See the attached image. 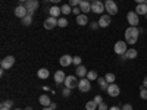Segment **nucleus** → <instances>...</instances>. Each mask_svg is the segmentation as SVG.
I'll use <instances>...</instances> for the list:
<instances>
[{"label": "nucleus", "mask_w": 147, "mask_h": 110, "mask_svg": "<svg viewBox=\"0 0 147 110\" xmlns=\"http://www.w3.org/2000/svg\"><path fill=\"white\" fill-rule=\"evenodd\" d=\"M97 109H99V110H109V107H107V104L103 101V103H100L99 106H97Z\"/></svg>", "instance_id": "nucleus-35"}, {"label": "nucleus", "mask_w": 147, "mask_h": 110, "mask_svg": "<svg viewBox=\"0 0 147 110\" xmlns=\"http://www.w3.org/2000/svg\"><path fill=\"white\" fill-rule=\"evenodd\" d=\"M38 103H40L43 107H49V106L52 104L50 97H49L47 94H43V95H40V97H38Z\"/></svg>", "instance_id": "nucleus-15"}, {"label": "nucleus", "mask_w": 147, "mask_h": 110, "mask_svg": "<svg viewBox=\"0 0 147 110\" xmlns=\"http://www.w3.org/2000/svg\"><path fill=\"white\" fill-rule=\"evenodd\" d=\"M12 106H13V101H12V100H6V101H3L2 104H0V109H10Z\"/></svg>", "instance_id": "nucleus-31"}, {"label": "nucleus", "mask_w": 147, "mask_h": 110, "mask_svg": "<svg viewBox=\"0 0 147 110\" xmlns=\"http://www.w3.org/2000/svg\"><path fill=\"white\" fill-rule=\"evenodd\" d=\"M13 65H15V57L13 56H6L5 59H2V62H0V66L3 69H10Z\"/></svg>", "instance_id": "nucleus-7"}, {"label": "nucleus", "mask_w": 147, "mask_h": 110, "mask_svg": "<svg viewBox=\"0 0 147 110\" xmlns=\"http://www.w3.org/2000/svg\"><path fill=\"white\" fill-rule=\"evenodd\" d=\"M62 95H63V97H69V95H71V88L65 87V90L62 91Z\"/></svg>", "instance_id": "nucleus-36"}, {"label": "nucleus", "mask_w": 147, "mask_h": 110, "mask_svg": "<svg viewBox=\"0 0 147 110\" xmlns=\"http://www.w3.org/2000/svg\"><path fill=\"white\" fill-rule=\"evenodd\" d=\"M80 12H81L80 6H77V7H72V13H74V15H77V16H78V15H81Z\"/></svg>", "instance_id": "nucleus-37"}, {"label": "nucleus", "mask_w": 147, "mask_h": 110, "mask_svg": "<svg viewBox=\"0 0 147 110\" xmlns=\"http://www.w3.org/2000/svg\"><path fill=\"white\" fill-rule=\"evenodd\" d=\"M136 12L138 15H147V6L144 5V3H140V5H137V7H136Z\"/></svg>", "instance_id": "nucleus-22"}, {"label": "nucleus", "mask_w": 147, "mask_h": 110, "mask_svg": "<svg viewBox=\"0 0 147 110\" xmlns=\"http://www.w3.org/2000/svg\"><path fill=\"white\" fill-rule=\"evenodd\" d=\"M66 25H68V19H66V18H59V19H57V27L65 28Z\"/></svg>", "instance_id": "nucleus-29"}, {"label": "nucleus", "mask_w": 147, "mask_h": 110, "mask_svg": "<svg viewBox=\"0 0 147 110\" xmlns=\"http://www.w3.org/2000/svg\"><path fill=\"white\" fill-rule=\"evenodd\" d=\"M77 23H78V25H81V27L87 25V23H88V18H87V15H85V13L78 15V16H77Z\"/></svg>", "instance_id": "nucleus-20"}, {"label": "nucleus", "mask_w": 147, "mask_h": 110, "mask_svg": "<svg viewBox=\"0 0 147 110\" xmlns=\"http://www.w3.org/2000/svg\"><path fill=\"white\" fill-rule=\"evenodd\" d=\"M109 110H122V109L118 107V106H113V107H109Z\"/></svg>", "instance_id": "nucleus-42"}, {"label": "nucleus", "mask_w": 147, "mask_h": 110, "mask_svg": "<svg viewBox=\"0 0 147 110\" xmlns=\"http://www.w3.org/2000/svg\"><path fill=\"white\" fill-rule=\"evenodd\" d=\"M43 110H53V109H50V107H44Z\"/></svg>", "instance_id": "nucleus-47"}, {"label": "nucleus", "mask_w": 147, "mask_h": 110, "mask_svg": "<svg viewBox=\"0 0 147 110\" xmlns=\"http://www.w3.org/2000/svg\"><path fill=\"white\" fill-rule=\"evenodd\" d=\"M127 41H116L115 43V53L122 56V54H125L127 53Z\"/></svg>", "instance_id": "nucleus-6"}, {"label": "nucleus", "mask_w": 147, "mask_h": 110, "mask_svg": "<svg viewBox=\"0 0 147 110\" xmlns=\"http://www.w3.org/2000/svg\"><path fill=\"white\" fill-rule=\"evenodd\" d=\"M143 87H146V88H147V76L143 79Z\"/></svg>", "instance_id": "nucleus-43"}, {"label": "nucleus", "mask_w": 147, "mask_h": 110, "mask_svg": "<svg viewBox=\"0 0 147 110\" xmlns=\"http://www.w3.org/2000/svg\"><path fill=\"white\" fill-rule=\"evenodd\" d=\"M127 21H128V23L131 27H137L138 22H140V15L137 13L136 10L128 12V13H127Z\"/></svg>", "instance_id": "nucleus-1"}, {"label": "nucleus", "mask_w": 147, "mask_h": 110, "mask_svg": "<svg viewBox=\"0 0 147 110\" xmlns=\"http://www.w3.org/2000/svg\"><path fill=\"white\" fill-rule=\"evenodd\" d=\"M105 78H106V81H107L109 84H115V79H116V78H115V73H110V72L106 73Z\"/></svg>", "instance_id": "nucleus-30"}, {"label": "nucleus", "mask_w": 147, "mask_h": 110, "mask_svg": "<svg viewBox=\"0 0 147 110\" xmlns=\"http://www.w3.org/2000/svg\"><path fill=\"white\" fill-rule=\"evenodd\" d=\"M49 107H50V109H53V110H56V109H57V104H56V103H52V104L49 106Z\"/></svg>", "instance_id": "nucleus-41"}, {"label": "nucleus", "mask_w": 147, "mask_h": 110, "mask_svg": "<svg viewBox=\"0 0 147 110\" xmlns=\"http://www.w3.org/2000/svg\"><path fill=\"white\" fill-rule=\"evenodd\" d=\"M121 109H122V110H132V106H131L129 103H125V104L122 106Z\"/></svg>", "instance_id": "nucleus-38"}, {"label": "nucleus", "mask_w": 147, "mask_h": 110, "mask_svg": "<svg viewBox=\"0 0 147 110\" xmlns=\"http://www.w3.org/2000/svg\"><path fill=\"white\" fill-rule=\"evenodd\" d=\"M97 78H99V75H97V72H96V70H88V73H87V79H90V81H97Z\"/></svg>", "instance_id": "nucleus-27"}, {"label": "nucleus", "mask_w": 147, "mask_h": 110, "mask_svg": "<svg viewBox=\"0 0 147 110\" xmlns=\"http://www.w3.org/2000/svg\"><path fill=\"white\" fill-rule=\"evenodd\" d=\"M94 101H96L97 104H100V103H103V99H102V95H96V97H94Z\"/></svg>", "instance_id": "nucleus-39"}, {"label": "nucleus", "mask_w": 147, "mask_h": 110, "mask_svg": "<svg viewBox=\"0 0 147 110\" xmlns=\"http://www.w3.org/2000/svg\"><path fill=\"white\" fill-rule=\"evenodd\" d=\"M50 2H52V3H55V5H57L59 2H62V0H50Z\"/></svg>", "instance_id": "nucleus-44"}, {"label": "nucleus", "mask_w": 147, "mask_h": 110, "mask_svg": "<svg viewBox=\"0 0 147 110\" xmlns=\"http://www.w3.org/2000/svg\"><path fill=\"white\" fill-rule=\"evenodd\" d=\"M106 10L103 2H100V0H96V2L91 3V12H94V13L97 15H103V12Z\"/></svg>", "instance_id": "nucleus-3"}, {"label": "nucleus", "mask_w": 147, "mask_h": 110, "mask_svg": "<svg viewBox=\"0 0 147 110\" xmlns=\"http://www.w3.org/2000/svg\"><path fill=\"white\" fill-rule=\"evenodd\" d=\"M97 82H99V87H100V88L107 90V87H109V82L106 81V78H97Z\"/></svg>", "instance_id": "nucleus-26"}, {"label": "nucleus", "mask_w": 147, "mask_h": 110, "mask_svg": "<svg viewBox=\"0 0 147 110\" xmlns=\"http://www.w3.org/2000/svg\"><path fill=\"white\" fill-rule=\"evenodd\" d=\"M137 50L136 48H128L127 50V53H125V56H127V59H129V60H132V59H136L137 57Z\"/></svg>", "instance_id": "nucleus-23"}, {"label": "nucleus", "mask_w": 147, "mask_h": 110, "mask_svg": "<svg viewBox=\"0 0 147 110\" xmlns=\"http://www.w3.org/2000/svg\"><path fill=\"white\" fill-rule=\"evenodd\" d=\"M65 79H66V75L63 70H57L55 73V82L56 84H62V82H65Z\"/></svg>", "instance_id": "nucleus-17"}, {"label": "nucleus", "mask_w": 147, "mask_h": 110, "mask_svg": "<svg viewBox=\"0 0 147 110\" xmlns=\"http://www.w3.org/2000/svg\"><path fill=\"white\" fill-rule=\"evenodd\" d=\"M80 9L82 13H88V12L91 10V3H90V0H82L81 5H80Z\"/></svg>", "instance_id": "nucleus-16"}, {"label": "nucleus", "mask_w": 147, "mask_h": 110, "mask_svg": "<svg viewBox=\"0 0 147 110\" xmlns=\"http://www.w3.org/2000/svg\"><path fill=\"white\" fill-rule=\"evenodd\" d=\"M105 7H106L107 15H110V16L118 13V5L113 2V0H106V2H105Z\"/></svg>", "instance_id": "nucleus-2"}, {"label": "nucleus", "mask_w": 147, "mask_h": 110, "mask_svg": "<svg viewBox=\"0 0 147 110\" xmlns=\"http://www.w3.org/2000/svg\"><path fill=\"white\" fill-rule=\"evenodd\" d=\"M107 94L110 95V97H118L119 94H121V90H119V87L116 84H109V87H107Z\"/></svg>", "instance_id": "nucleus-11"}, {"label": "nucleus", "mask_w": 147, "mask_h": 110, "mask_svg": "<svg viewBox=\"0 0 147 110\" xmlns=\"http://www.w3.org/2000/svg\"><path fill=\"white\" fill-rule=\"evenodd\" d=\"M24 5H25V7L28 9V13L32 15L34 12L38 9V0H27V2L24 3Z\"/></svg>", "instance_id": "nucleus-9"}, {"label": "nucleus", "mask_w": 147, "mask_h": 110, "mask_svg": "<svg viewBox=\"0 0 147 110\" xmlns=\"http://www.w3.org/2000/svg\"><path fill=\"white\" fill-rule=\"evenodd\" d=\"M60 9H62V13H63V15H69L71 12H72V6H71V5H63Z\"/></svg>", "instance_id": "nucleus-28"}, {"label": "nucleus", "mask_w": 147, "mask_h": 110, "mask_svg": "<svg viewBox=\"0 0 147 110\" xmlns=\"http://www.w3.org/2000/svg\"><path fill=\"white\" fill-rule=\"evenodd\" d=\"M28 15V9L25 7V5H19L18 7H15V16H18V18H25Z\"/></svg>", "instance_id": "nucleus-10"}, {"label": "nucleus", "mask_w": 147, "mask_h": 110, "mask_svg": "<svg viewBox=\"0 0 147 110\" xmlns=\"http://www.w3.org/2000/svg\"><path fill=\"white\" fill-rule=\"evenodd\" d=\"M140 97L143 100H147V88L146 87H141L140 88Z\"/></svg>", "instance_id": "nucleus-32"}, {"label": "nucleus", "mask_w": 147, "mask_h": 110, "mask_svg": "<svg viewBox=\"0 0 147 110\" xmlns=\"http://www.w3.org/2000/svg\"><path fill=\"white\" fill-rule=\"evenodd\" d=\"M25 110H32V107H27V109H25Z\"/></svg>", "instance_id": "nucleus-48"}, {"label": "nucleus", "mask_w": 147, "mask_h": 110, "mask_svg": "<svg viewBox=\"0 0 147 110\" xmlns=\"http://www.w3.org/2000/svg\"><path fill=\"white\" fill-rule=\"evenodd\" d=\"M21 22H22V25H25V27L31 25V23H32V15L28 13L25 18H22V19H21Z\"/></svg>", "instance_id": "nucleus-24"}, {"label": "nucleus", "mask_w": 147, "mask_h": 110, "mask_svg": "<svg viewBox=\"0 0 147 110\" xmlns=\"http://www.w3.org/2000/svg\"><path fill=\"white\" fill-rule=\"evenodd\" d=\"M65 87H68V88H71V90H74V88H78V79H77V76L75 75H69V76H66V79H65Z\"/></svg>", "instance_id": "nucleus-5"}, {"label": "nucleus", "mask_w": 147, "mask_h": 110, "mask_svg": "<svg viewBox=\"0 0 147 110\" xmlns=\"http://www.w3.org/2000/svg\"><path fill=\"white\" fill-rule=\"evenodd\" d=\"M13 110H22V109H13Z\"/></svg>", "instance_id": "nucleus-51"}, {"label": "nucleus", "mask_w": 147, "mask_h": 110, "mask_svg": "<svg viewBox=\"0 0 147 110\" xmlns=\"http://www.w3.org/2000/svg\"><path fill=\"white\" fill-rule=\"evenodd\" d=\"M49 75H50V72H49V69H46V68H41V69L37 70V76H38L40 79H47Z\"/></svg>", "instance_id": "nucleus-19"}, {"label": "nucleus", "mask_w": 147, "mask_h": 110, "mask_svg": "<svg viewBox=\"0 0 147 110\" xmlns=\"http://www.w3.org/2000/svg\"><path fill=\"white\" fill-rule=\"evenodd\" d=\"M25 2H27V0H19V3H22V5L25 3Z\"/></svg>", "instance_id": "nucleus-46"}, {"label": "nucleus", "mask_w": 147, "mask_h": 110, "mask_svg": "<svg viewBox=\"0 0 147 110\" xmlns=\"http://www.w3.org/2000/svg\"><path fill=\"white\" fill-rule=\"evenodd\" d=\"M78 88L81 93H88L91 90V81L90 79H80V84H78Z\"/></svg>", "instance_id": "nucleus-8"}, {"label": "nucleus", "mask_w": 147, "mask_h": 110, "mask_svg": "<svg viewBox=\"0 0 147 110\" xmlns=\"http://www.w3.org/2000/svg\"><path fill=\"white\" fill-rule=\"evenodd\" d=\"M146 16H147V15H146Z\"/></svg>", "instance_id": "nucleus-53"}, {"label": "nucleus", "mask_w": 147, "mask_h": 110, "mask_svg": "<svg viewBox=\"0 0 147 110\" xmlns=\"http://www.w3.org/2000/svg\"><path fill=\"white\" fill-rule=\"evenodd\" d=\"M49 13H50V16H53V18H57L60 13H62V9L55 5V6H52L50 9H49Z\"/></svg>", "instance_id": "nucleus-21"}, {"label": "nucleus", "mask_w": 147, "mask_h": 110, "mask_svg": "<svg viewBox=\"0 0 147 110\" xmlns=\"http://www.w3.org/2000/svg\"><path fill=\"white\" fill-rule=\"evenodd\" d=\"M56 25H57V18L49 16V18L44 21V28H46V30H53Z\"/></svg>", "instance_id": "nucleus-12"}, {"label": "nucleus", "mask_w": 147, "mask_h": 110, "mask_svg": "<svg viewBox=\"0 0 147 110\" xmlns=\"http://www.w3.org/2000/svg\"><path fill=\"white\" fill-rule=\"evenodd\" d=\"M110 22H112L110 15H102L100 19H99V25H100V28H107L110 25Z\"/></svg>", "instance_id": "nucleus-14"}, {"label": "nucleus", "mask_w": 147, "mask_h": 110, "mask_svg": "<svg viewBox=\"0 0 147 110\" xmlns=\"http://www.w3.org/2000/svg\"><path fill=\"white\" fill-rule=\"evenodd\" d=\"M72 60H74V57H72V56H69V54H63L62 57H60L59 63H60V66L68 68L69 65H72Z\"/></svg>", "instance_id": "nucleus-13"}, {"label": "nucleus", "mask_w": 147, "mask_h": 110, "mask_svg": "<svg viewBox=\"0 0 147 110\" xmlns=\"http://www.w3.org/2000/svg\"><path fill=\"white\" fill-rule=\"evenodd\" d=\"M144 5H146V6H147V0H144Z\"/></svg>", "instance_id": "nucleus-49"}, {"label": "nucleus", "mask_w": 147, "mask_h": 110, "mask_svg": "<svg viewBox=\"0 0 147 110\" xmlns=\"http://www.w3.org/2000/svg\"><path fill=\"white\" fill-rule=\"evenodd\" d=\"M97 106H99V104H97L94 100H90V101L85 103V110H96Z\"/></svg>", "instance_id": "nucleus-25"}, {"label": "nucleus", "mask_w": 147, "mask_h": 110, "mask_svg": "<svg viewBox=\"0 0 147 110\" xmlns=\"http://www.w3.org/2000/svg\"><path fill=\"white\" fill-rule=\"evenodd\" d=\"M138 35H140V31H138L137 27H129L125 31V40H129V38L138 40Z\"/></svg>", "instance_id": "nucleus-4"}, {"label": "nucleus", "mask_w": 147, "mask_h": 110, "mask_svg": "<svg viewBox=\"0 0 147 110\" xmlns=\"http://www.w3.org/2000/svg\"><path fill=\"white\" fill-rule=\"evenodd\" d=\"M90 2H91V3H93V2H96V0H90Z\"/></svg>", "instance_id": "nucleus-52"}, {"label": "nucleus", "mask_w": 147, "mask_h": 110, "mask_svg": "<svg viewBox=\"0 0 147 110\" xmlns=\"http://www.w3.org/2000/svg\"><path fill=\"white\" fill-rule=\"evenodd\" d=\"M72 63L75 65V66H80V65H81V57H80V56H74Z\"/></svg>", "instance_id": "nucleus-34"}, {"label": "nucleus", "mask_w": 147, "mask_h": 110, "mask_svg": "<svg viewBox=\"0 0 147 110\" xmlns=\"http://www.w3.org/2000/svg\"><path fill=\"white\" fill-rule=\"evenodd\" d=\"M75 73H77V76H80V78H84V76H87L88 70H87V68H85V66L80 65V66H77V69H75Z\"/></svg>", "instance_id": "nucleus-18"}, {"label": "nucleus", "mask_w": 147, "mask_h": 110, "mask_svg": "<svg viewBox=\"0 0 147 110\" xmlns=\"http://www.w3.org/2000/svg\"><path fill=\"white\" fill-rule=\"evenodd\" d=\"M100 25H99V22H91V30H97Z\"/></svg>", "instance_id": "nucleus-40"}, {"label": "nucleus", "mask_w": 147, "mask_h": 110, "mask_svg": "<svg viewBox=\"0 0 147 110\" xmlns=\"http://www.w3.org/2000/svg\"><path fill=\"white\" fill-rule=\"evenodd\" d=\"M137 2V5H140V3H144V0H136Z\"/></svg>", "instance_id": "nucleus-45"}, {"label": "nucleus", "mask_w": 147, "mask_h": 110, "mask_svg": "<svg viewBox=\"0 0 147 110\" xmlns=\"http://www.w3.org/2000/svg\"><path fill=\"white\" fill-rule=\"evenodd\" d=\"M0 110H10V109H0Z\"/></svg>", "instance_id": "nucleus-50"}, {"label": "nucleus", "mask_w": 147, "mask_h": 110, "mask_svg": "<svg viewBox=\"0 0 147 110\" xmlns=\"http://www.w3.org/2000/svg\"><path fill=\"white\" fill-rule=\"evenodd\" d=\"M81 2H82V0H69V5H71L72 7H77V6L81 5Z\"/></svg>", "instance_id": "nucleus-33"}]
</instances>
